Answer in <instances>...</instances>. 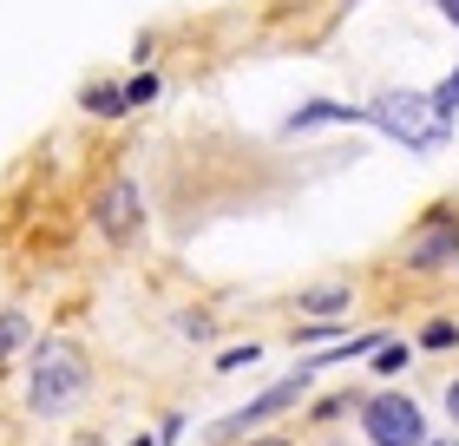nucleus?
Segmentation results:
<instances>
[{
	"label": "nucleus",
	"instance_id": "obj_1",
	"mask_svg": "<svg viewBox=\"0 0 459 446\" xmlns=\"http://www.w3.org/2000/svg\"><path fill=\"white\" fill-rule=\"evenodd\" d=\"M86 380H92V368H86V354H79L73 342H39L33 348V380H27L33 414H47V420L73 414L79 394H86Z\"/></svg>",
	"mask_w": 459,
	"mask_h": 446
},
{
	"label": "nucleus",
	"instance_id": "obj_18",
	"mask_svg": "<svg viewBox=\"0 0 459 446\" xmlns=\"http://www.w3.org/2000/svg\"><path fill=\"white\" fill-rule=\"evenodd\" d=\"M433 446H459V440H433Z\"/></svg>",
	"mask_w": 459,
	"mask_h": 446
},
{
	"label": "nucleus",
	"instance_id": "obj_7",
	"mask_svg": "<svg viewBox=\"0 0 459 446\" xmlns=\"http://www.w3.org/2000/svg\"><path fill=\"white\" fill-rule=\"evenodd\" d=\"M27 342H33V322H27V315H13V309H7V315H0V361H13V354L27 348Z\"/></svg>",
	"mask_w": 459,
	"mask_h": 446
},
{
	"label": "nucleus",
	"instance_id": "obj_17",
	"mask_svg": "<svg viewBox=\"0 0 459 446\" xmlns=\"http://www.w3.org/2000/svg\"><path fill=\"white\" fill-rule=\"evenodd\" d=\"M440 7H446V13H453V20H459V0H440Z\"/></svg>",
	"mask_w": 459,
	"mask_h": 446
},
{
	"label": "nucleus",
	"instance_id": "obj_2",
	"mask_svg": "<svg viewBox=\"0 0 459 446\" xmlns=\"http://www.w3.org/2000/svg\"><path fill=\"white\" fill-rule=\"evenodd\" d=\"M368 118L381 125L387 138L413 144V152H433V144L446 138V118L433 112V99H420V92H387V99H374V105H368Z\"/></svg>",
	"mask_w": 459,
	"mask_h": 446
},
{
	"label": "nucleus",
	"instance_id": "obj_3",
	"mask_svg": "<svg viewBox=\"0 0 459 446\" xmlns=\"http://www.w3.org/2000/svg\"><path fill=\"white\" fill-rule=\"evenodd\" d=\"M361 427H368L374 446H420V440H427L420 407H413V400H401V394H374L368 407H361Z\"/></svg>",
	"mask_w": 459,
	"mask_h": 446
},
{
	"label": "nucleus",
	"instance_id": "obj_8",
	"mask_svg": "<svg viewBox=\"0 0 459 446\" xmlns=\"http://www.w3.org/2000/svg\"><path fill=\"white\" fill-rule=\"evenodd\" d=\"M453 249H459V230H433V237H427L420 249H413V269H433V263H446Z\"/></svg>",
	"mask_w": 459,
	"mask_h": 446
},
{
	"label": "nucleus",
	"instance_id": "obj_10",
	"mask_svg": "<svg viewBox=\"0 0 459 446\" xmlns=\"http://www.w3.org/2000/svg\"><path fill=\"white\" fill-rule=\"evenodd\" d=\"M348 302V289H316V295H302V315H335Z\"/></svg>",
	"mask_w": 459,
	"mask_h": 446
},
{
	"label": "nucleus",
	"instance_id": "obj_12",
	"mask_svg": "<svg viewBox=\"0 0 459 446\" xmlns=\"http://www.w3.org/2000/svg\"><path fill=\"white\" fill-rule=\"evenodd\" d=\"M420 348H453V322H433V328L420 335Z\"/></svg>",
	"mask_w": 459,
	"mask_h": 446
},
{
	"label": "nucleus",
	"instance_id": "obj_15",
	"mask_svg": "<svg viewBox=\"0 0 459 446\" xmlns=\"http://www.w3.org/2000/svg\"><path fill=\"white\" fill-rule=\"evenodd\" d=\"M256 354H263V348H223L217 368H243V361H256Z\"/></svg>",
	"mask_w": 459,
	"mask_h": 446
},
{
	"label": "nucleus",
	"instance_id": "obj_11",
	"mask_svg": "<svg viewBox=\"0 0 459 446\" xmlns=\"http://www.w3.org/2000/svg\"><path fill=\"white\" fill-rule=\"evenodd\" d=\"M152 99H158V79L152 73H138L132 86H125V105H152Z\"/></svg>",
	"mask_w": 459,
	"mask_h": 446
},
{
	"label": "nucleus",
	"instance_id": "obj_14",
	"mask_svg": "<svg viewBox=\"0 0 459 446\" xmlns=\"http://www.w3.org/2000/svg\"><path fill=\"white\" fill-rule=\"evenodd\" d=\"M401 361H407V348H387V342H381V354H374V368H381V374H394Z\"/></svg>",
	"mask_w": 459,
	"mask_h": 446
},
{
	"label": "nucleus",
	"instance_id": "obj_20",
	"mask_svg": "<svg viewBox=\"0 0 459 446\" xmlns=\"http://www.w3.org/2000/svg\"><path fill=\"white\" fill-rule=\"evenodd\" d=\"M132 446H152V440H132Z\"/></svg>",
	"mask_w": 459,
	"mask_h": 446
},
{
	"label": "nucleus",
	"instance_id": "obj_4",
	"mask_svg": "<svg viewBox=\"0 0 459 446\" xmlns=\"http://www.w3.org/2000/svg\"><path fill=\"white\" fill-rule=\"evenodd\" d=\"M99 230H106L112 243H132L144 230V190L132 178H112L106 184V197H99Z\"/></svg>",
	"mask_w": 459,
	"mask_h": 446
},
{
	"label": "nucleus",
	"instance_id": "obj_9",
	"mask_svg": "<svg viewBox=\"0 0 459 446\" xmlns=\"http://www.w3.org/2000/svg\"><path fill=\"white\" fill-rule=\"evenodd\" d=\"M86 112H99V118H118V112H125V92H112V86H92V92H86Z\"/></svg>",
	"mask_w": 459,
	"mask_h": 446
},
{
	"label": "nucleus",
	"instance_id": "obj_16",
	"mask_svg": "<svg viewBox=\"0 0 459 446\" xmlns=\"http://www.w3.org/2000/svg\"><path fill=\"white\" fill-rule=\"evenodd\" d=\"M446 414L459 420V380H453V388H446Z\"/></svg>",
	"mask_w": 459,
	"mask_h": 446
},
{
	"label": "nucleus",
	"instance_id": "obj_19",
	"mask_svg": "<svg viewBox=\"0 0 459 446\" xmlns=\"http://www.w3.org/2000/svg\"><path fill=\"white\" fill-rule=\"evenodd\" d=\"M256 446H282V440H256Z\"/></svg>",
	"mask_w": 459,
	"mask_h": 446
},
{
	"label": "nucleus",
	"instance_id": "obj_5",
	"mask_svg": "<svg viewBox=\"0 0 459 446\" xmlns=\"http://www.w3.org/2000/svg\"><path fill=\"white\" fill-rule=\"evenodd\" d=\"M302 388H308V368H296L289 380H276V388H269L263 400H249L243 414H230V420H217V433H249V427H256V420H269V414H282V407H289V400H296Z\"/></svg>",
	"mask_w": 459,
	"mask_h": 446
},
{
	"label": "nucleus",
	"instance_id": "obj_13",
	"mask_svg": "<svg viewBox=\"0 0 459 446\" xmlns=\"http://www.w3.org/2000/svg\"><path fill=\"white\" fill-rule=\"evenodd\" d=\"M453 105H459V73H453V79H446V86H440V99H433V112H440V118H446V112H453Z\"/></svg>",
	"mask_w": 459,
	"mask_h": 446
},
{
	"label": "nucleus",
	"instance_id": "obj_6",
	"mask_svg": "<svg viewBox=\"0 0 459 446\" xmlns=\"http://www.w3.org/2000/svg\"><path fill=\"white\" fill-rule=\"evenodd\" d=\"M348 118H368V112H354V105H302L289 118V132H302V125H348Z\"/></svg>",
	"mask_w": 459,
	"mask_h": 446
}]
</instances>
